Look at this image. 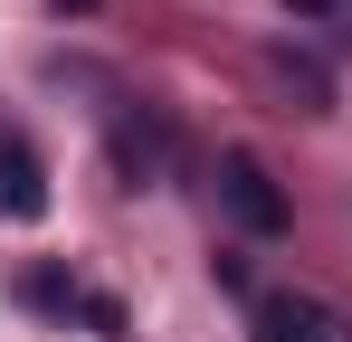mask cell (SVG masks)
<instances>
[{
  "instance_id": "7a4b0ae2",
  "label": "cell",
  "mask_w": 352,
  "mask_h": 342,
  "mask_svg": "<svg viewBox=\"0 0 352 342\" xmlns=\"http://www.w3.org/2000/svg\"><path fill=\"white\" fill-rule=\"evenodd\" d=\"M48 209V171L19 133H0V219H38Z\"/></svg>"
},
{
  "instance_id": "277c9868",
  "label": "cell",
  "mask_w": 352,
  "mask_h": 342,
  "mask_svg": "<svg viewBox=\"0 0 352 342\" xmlns=\"http://www.w3.org/2000/svg\"><path fill=\"white\" fill-rule=\"evenodd\" d=\"M286 10H343V19H352V0H286Z\"/></svg>"
},
{
  "instance_id": "6da1fadb",
  "label": "cell",
  "mask_w": 352,
  "mask_h": 342,
  "mask_svg": "<svg viewBox=\"0 0 352 342\" xmlns=\"http://www.w3.org/2000/svg\"><path fill=\"white\" fill-rule=\"evenodd\" d=\"M257 342H352V323L324 304V295L276 285V295H257Z\"/></svg>"
},
{
  "instance_id": "5b68a950",
  "label": "cell",
  "mask_w": 352,
  "mask_h": 342,
  "mask_svg": "<svg viewBox=\"0 0 352 342\" xmlns=\"http://www.w3.org/2000/svg\"><path fill=\"white\" fill-rule=\"evenodd\" d=\"M58 10H105V0H58Z\"/></svg>"
},
{
  "instance_id": "3957f363",
  "label": "cell",
  "mask_w": 352,
  "mask_h": 342,
  "mask_svg": "<svg viewBox=\"0 0 352 342\" xmlns=\"http://www.w3.org/2000/svg\"><path fill=\"white\" fill-rule=\"evenodd\" d=\"M219 181H229V209H238L248 228H286V200L267 190V171L248 162V152H229V162H219Z\"/></svg>"
}]
</instances>
